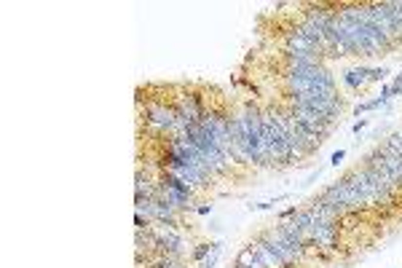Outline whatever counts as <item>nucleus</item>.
<instances>
[{"mask_svg":"<svg viewBox=\"0 0 402 268\" xmlns=\"http://www.w3.org/2000/svg\"><path fill=\"white\" fill-rule=\"evenodd\" d=\"M134 228H137V230H148L150 228V220L142 217V212H137V214H134Z\"/></svg>","mask_w":402,"mask_h":268,"instance_id":"obj_9","label":"nucleus"},{"mask_svg":"<svg viewBox=\"0 0 402 268\" xmlns=\"http://www.w3.org/2000/svg\"><path fill=\"white\" fill-rule=\"evenodd\" d=\"M343 83L348 86L351 91H359V89H364L367 86V67H351V70H346L343 73Z\"/></svg>","mask_w":402,"mask_h":268,"instance_id":"obj_5","label":"nucleus"},{"mask_svg":"<svg viewBox=\"0 0 402 268\" xmlns=\"http://www.w3.org/2000/svg\"><path fill=\"white\" fill-rule=\"evenodd\" d=\"M295 214H298V209H295V207L284 209V212H279V223H282V220H289V217H295Z\"/></svg>","mask_w":402,"mask_h":268,"instance_id":"obj_11","label":"nucleus"},{"mask_svg":"<svg viewBox=\"0 0 402 268\" xmlns=\"http://www.w3.org/2000/svg\"><path fill=\"white\" fill-rule=\"evenodd\" d=\"M142 121L148 126V132L153 134H174L177 129V110L174 105H166V102H148L142 113Z\"/></svg>","mask_w":402,"mask_h":268,"instance_id":"obj_1","label":"nucleus"},{"mask_svg":"<svg viewBox=\"0 0 402 268\" xmlns=\"http://www.w3.org/2000/svg\"><path fill=\"white\" fill-rule=\"evenodd\" d=\"M343 158H346V150H335V153L330 155V164H332V166H338Z\"/></svg>","mask_w":402,"mask_h":268,"instance_id":"obj_10","label":"nucleus"},{"mask_svg":"<svg viewBox=\"0 0 402 268\" xmlns=\"http://www.w3.org/2000/svg\"><path fill=\"white\" fill-rule=\"evenodd\" d=\"M314 214V212H311ZM306 244H316V247H335L338 244V223H327V220L314 217L306 233Z\"/></svg>","mask_w":402,"mask_h":268,"instance_id":"obj_3","label":"nucleus"},{"mask_svg":"<svg viewBox=\"0 0 402 268\" xmlns=\"http://www.w3.org/2000/svg\"><path fill=\"white\" fill-rule=\"evenodd\" d=\"M397 80H402V73H400V75H397Z\"/></svg>","mask_w":402,"mask_h":268,"instance_id":"obj_15","label":"nucleus"},{"mask_svg":"<svg viewBox=\"0 0 402 268\" xmlns=\"http://www.w3.org/2000/svg\"><path fill=\"white\" fill-rule=\"evenodd\" d=\"M209 252H212V244L209 241H204V244H196V249H193V260L196 263H204L209 257Z\"/></svg>","mask_w":402,"mask_h":268,"instance_id":"obj_7","label":"nucleus"},{"mask_svg":"<svg viewBox=\"0 0 402 268\" xmlns=\"http://www.w3.org/2000/svg\"><path fill=\"white\" fill-rule=\"evenodd\" d=\"M196 212L201 214V217H207V214H212V204H201V207H198Z\"/></svg>","mask_w":402,"mask_h":268,"instance_id":"obj_13","label":"nucleus"},{"mask_svg":"<svg viewBox=\"0 0 402 268\" xmlns=\"http://www.w3.org/2000/svg\"><path fill=\"white\" fill-rule=\"evenodd\" d=\"M249 247H252V252H255V257H257V260H260L266 268H284L282 260H279V255L273 252V247L268 244L263 236H257L255 241H249Z\"/></svg>","mask_w":402,"mask_h":268,"instance_id":"obj_4","label":"nucleus"},{"mask_svg":"<svg viewBox=\"0 0 402 268\" xmlns=\"http://www.w3.org/2000/svg\"><path fill=\"white\" fill-rule=\"evenodd\" d=\"M402 94V80H394L391 83V96H400Z\"/></svg>","mask_w":402,"mask_h":268,"instance_id":"obj_14","label":"nucleus"},{"mask_svg":"<svg viewBox=\"0 0 402 268\" xmlns=\"http://www.w3.org/2000/svg\"><path fill=\"white\" fill-rule=\"evenodd\" d=\"M367 123H370L367 118H362V121H357V123H354V126H351V132H354V134H359V132H362V129H367Z\"/></svg>","mask_w":402,"mask_h":268,"instance_id":"obj_12","label":"nucleus"},{"mask_svg":"<svg viewBox=\"0 0 402 268\" xmlns=\"http://www.w3.org/2000/svg\"><path fill=\"white\" fill-rule=\"evenodd\" d=\"M220 255H223V241H212V252H209V257L201 263V268H214L220 260Z\"/></svg>","mask_w":402,"mask_h":268,"instance_id":"obj_6","label":"nucleus"},{"mask_svg":"<svg viewBox=\"0 0 402 268\" xmlns=\"http://www.w3.org/2000/svg\"><path fill=\"white\" fill-rule=\"evenodd\" d=\"M289 110V115L295 118V123L298 126H303L308 134H314V137H319L322 142H325V137H330V132H332V123L327 121V118H322V115H316L314 110H306V107H298V105H289L287 107Z\"/></svg>","mask_w":402,"mask_h":268,"instance_id":"obj_2","label":"nucleus"},{"mask_svg":"<svg viewBox=\"0 0 402 268\" xmlns=\"http://www.w3.org/2000/svg\"><path fill=\"white\" fill-rule=\"evenodd\" d=\"M386 75H389L386 67H367V83H378V80H383Z\"/></svg>","mask_w":402,"mask_h":268,"instance_id":"obj_8","label":"nucleus"}]
</instances>
